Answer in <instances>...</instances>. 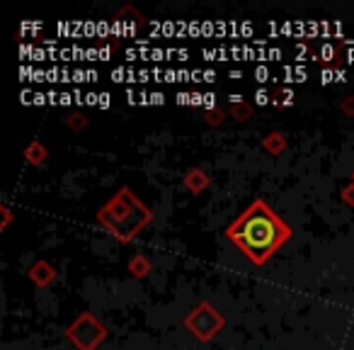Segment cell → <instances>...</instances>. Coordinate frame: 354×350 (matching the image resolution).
<instances>
[{
    "label": "cell",
    "instance_id": "obj_1",
    "mask_svg": "<svg viewBox=\"0 0 354 350\" xmlns=\"http://www.w3.org/2000/svg\"><path fill=\"white\" fill-rule=\"evenodd\" d=\"M226 236L241 248L248 261L262 265L272 253L279 251L291 231L265 202L257 200L238 217L236 224L226 229Z\"/></svg>",
    "mask_w": 354,
    "mask_h": 350
},
{
    "label": "cell",
    "instance_id": "obj_2",
    "mask_svg": "<svg viewBox=\"0 0 354 350\" xmlns=\"http://www.w3.org/2000/svg\"><path fill=\"white\" fill-rule=\"evenodd\" d=\"M107 207L112 209V212H119V219L107 222L104 227H107L117 238H122V241H129V238H131L136 231H141L143 224L151 219L148 209L141 207V202H138V200H133L131 193H129L127 188L119 190V195L114 200H109Z\"/></svg>",
    "mask_w": 354,
    "mask_h": 350
},
{
    "label": "cell",
    "instance_id": "obj_3",
    "mask_svg": "<svg viewBox=\"0 0 354 350\" xmlns=\"http://www.w3.org/2000/svg\"><path fill=\"white\" fill-rule=\"evenodd\" d=\"M223 326V319L216 314V309H212L209 304H199L192 314L187 316V329L194 335H199L202 340H209L214 333H218V329Z\"/></svg>",
    "mask_w": 354,
    "mask_h": 350
},
{
    "label": "cell",
    "instance_id": "obj_4",
    "mask_svg": "<svg viewBox=\"0 0 354 350\" xmlns=\"http://www.w3.org/2000/svg\"><path fill=\"white\" fill-rule=\"evenodd\" d=\"M85 326H88V316H85V319H80L78 324H75V329H80V333H75V331H68V335H71V340H73L75 345L80 343V340H83V335H90V338H93V343H100V340L104 338V329L100 324H90V329H85Z\"/></svg>",
    "mask_w": 354,
    "mask_h": 350
},
{
    "label": "cell",
    "instance_id": "obj_5",
    "mask_svg": "<svg viewBox=\"0 0 354 350\" xmlns=\"http://www.w3.org/2000/svg\"><path fill=\"white\" fill-rule=\"evenodd\" d=\"M32 277H35L39 285H46V282L54 277V272H51V268L46 265V263H39V265H35L32 268Z\"/></svg>",
    "mask_w": 354,
    "mask_h": 350
},
{
    "label": "cell",
    "instance_id": "obj_6",
    "mask_svg": "<svg viewBox=\"0 0 354 350\" xmlns=\"http://www.w3.org/2000/svg\"><path fill=\"white\" fill-rule=\"evenodd\" d=\"M204 185H207V178H204L202 170H189L187 173V188L189 190H194V193H197V190H202Z\"/></svg>",
    "mask_w": 354,
    "mask_h": 350
},
{
    "label": "cell",
    "instance_id": "obj_7",
    "mask_svg": "<svg viewBox=\"0 0 354 350\" xmlns=\"http://www.w3.org/2000/svg\"><path fill=\"white\" fill-rule=\"evenodd\" d=\"M44 146H39V143H32V148L27 151V156H30V161L32 163H41L44 161Z\"/></svg>",
    "mask_w": 354,
    "mask_h": 350
},
{
    "label": "cell",
    "instance_id": "obj_8",
    "mask_svg": "<svg viewBox=\"0 0 354 350\" xmlns=\"http://www.w3.org/2000/svg\"><path fill=\"white\" fill-rule=\"evenodd\" d=\"M146 270H148V263L143 261V258L131 261V272H133V275H146Z\"/></svg>",
    "mask_w": 354,
    "mask_h": 350
},
{
    "label": "cell",
    "instance_id": "obj_9",
    "mask_svg": "<svg viewBox=\"0 0 354 350\" xmlns=\"http://www.w3.org/2000/svg\"><path fill=\"white\" fill-rule=\"evenodd\" d=\"M265 146L270 148V151H279V148L284 146V143L279 141V134H270V139L265 141Z\"/></svg>",
    "mask_w": 354,
    "mask_h": 350
},
{
    "label": "cell",
    "instance_id": "obj_10",
    "mask_svg": "<svg viewBox=\"0 0 354 350\" xmlns=\"http://www.w3.org/2000/svg\"><path fill=\"white\" fill-rule=\"evenodd\" d=\"M344 200H347V202H354V188L352 190H344Z\"/></svg>",
    "mask_w": 354,
    "mask_h": 350
}]
</instances>
